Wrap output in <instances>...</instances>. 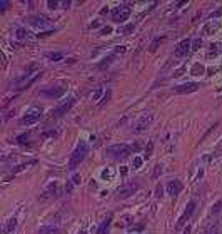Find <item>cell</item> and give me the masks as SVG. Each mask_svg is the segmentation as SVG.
Listing matches in <instances>:
<instances>
[{"label":"cell","mask_w":222,"mask_h":234,"mask_svg":"<svg viewBox=\"0 0 222 234\" xmlns=\"http://www.w3.org/2000/svg\"><path fill=\"white\" fill-rule=\"evenodd\" d=\"M112 32V27H105V29H102V34H110Z\"/></svg>","instance_id":"40"},{"label":"cell","mask_w":222,"mask_h":234,"mask_svg":"<svg viewBox=\"0 0 222 234\" xmlns=\"http://www.w3.org/2000/svg\"><path fill=\"white\" fill-rule=\"evenodd\" d=\"M25 37H27V30H25V29H17V39L24 40Z\"/></svg>","instance_id":"24"},{"label":"cell","mask_w":222,"mask_h":234,"mask_svg":"<svg viewBox=\"0 0 222 234\" xmlns=\"http://www.w3.org/2000/svg\"><path fill=\"white\" fill-rule=\"evenodd\" d=\"M90 27H92V29H97V27H99V22H94V24H92Z\"/></svg>","instance_id":"43"},{"label":"cell","mask_w":222,"mask_h":234,"mask_svg":"<svg viewBox=\"0 0 222 234\" xmlns=\"http://www.w3.org/2000/svg\"><path fill=\"white\" fill-rule=\"evenodd\" d=\"M165 191H167L169 196H177L182 191V182L177 181V179H174V181H169L167 186H165Z\"/></svg>","instance_id":"10"},{"label":"cell","mask_w":222,"mask_h":234,"mask_svg":"<svg viewBox=\"0 0 222 234\" xmlns=\"http://www.w3.org/2000/svg\"><path fill=\"white\" fill-rule=\"evenodd\" d=\"M39 234H59V227H55V226H43L40 231H39Z\"/></svg>","instance_id":"18"},{"label":"cell","mask_w":222,"mask_h":234,"mask_svg":"<svg viewBox=\"0 0 222 234\" xmlns=\"http://www.w3.org/2000/svg\"><path fill=\"white\" fill-rule=\"evenodd\" d=\"M65 92V89L64 87H59V89H52V87H47V89H43V91H40V94H42V96H45V97H60L62 96V94H64Z\"/></svg>","instance_id":"12"},{"label":"cell","mask_w":222,"mask_h":234,"mask_svg":"<svg viewBox=\"0 0 222 234\" xmlns=\"http://www.w3.org/2000/svg\"><path fill=\"white\" fill-rule=\"evenodd\" d=\"M130 30H134V24H130V25L124 27V29H122V34H127V32H130Z\"/></svg>","instance_id":"34"},{"label":"cell","mask_w":222,"mask_h":234,"mask_svg":"<svg viewBox=\"0 0 222 234\" xmlns=\"http://www.w3.org/2000/svg\"><path fill=\"white\" fill-rule=\"evenodd\" d=\"M137 189H139V184L137 182H129V184H125V186H122L120 189H119V192H117V197L119 199H129L132 194H135L137 192Z\"/></svg>","instance_id":"5"},{"label":"cell","mask_w":222,"mask_h":234,"mask_svg":"<svg viewBox=\"0 0 222 234\" xmlns=\"http://www.w3.org/2000/svg\"><path fill=\"white\" fill-rule=\"evenodd\" d=\"M197 87H199V84H195V82L182 84V85L175 87V92H194V91H197Z\"/></svg>","instance_id":"13"},{"label":"cell","mask_w":222,"mask_h":234,"mask_svg":"<svg viewBox=\"0 0 222 234\" xmlns=\"http://www.w3.org/2000/svg\"><path fill=\"white\" fill-rule=\"evenodd\" d=\"M199 70L202 72V70H204V67H202L201 64H195V65L192 67V74H194V75H197V74H195V72H199Z\"/></svg>","instance_id":"32"},{"label":"cell","mask_w":222,"mask_h":234,"mask_svg":"<svg viewBox=\"0 0 222 234\" xmlns=\"http://www.w3.org/2000/svg\"><path fill=\"white\" fill-rule=\"evenodd\" d=\"M105 154H107V157H110V159H125V157H129V154H130V147L127 146V144H114V146H109L107 149H105Z\"/></svg>","instance_id":"2"},{"label":"cell","mask_w":222,"mask_h":234,"mask_svg":"<svg viewBox=\"0 0 222 234\" xmlns=\"http://www.w3.org/2000/svg\"><path fill=\"white\" fill-rule=\"evenodd\" d=\"M190 45H192V42H190L189 39H184V40H182V42L179 44V45L175 47L174 55H175V57H184V55H187V52L190 50V49H192Z\"/></svg>","instance_id":"8"},{"label":"cell","mask_w":222,"mask_h":234,"mask_svg":"<svg viewBox=\"0 0 222 234\" xmlns=\"http://www.w3.org/2000/svg\"><path fill=\"white\" fill-rule=\"evenodd\" d=\"M142 162H144V159H142L140 156H135V157H134V167H135V169H139L140 166H142Z\"/></svg>","instance_id":"25"},{"label":"cell","mask_w":222,"mask_h":234,"mask_svg":"<svg viewBox=\"0 0 222 234\" xmlns=\"http://www.w3.org/2000/svg\"><path fill=\"white\" fill-rule=\"evenodd\" d=\"M150 151H152V144H149V149L145 151V159H149V156H150Z\"/></svg>","instance_id":"39"},{"label":"cell","mask_w":222,"mask_h":234,"mask_svg":"<svg viewBox=\"0 0 222 234\" xmlns=\"http://www.w3.org/2000/svg\"><path fill=\"white\" fill-rule=\"evenodd\" d=\"M29 24L32 25V27H35V29H45V27H48L50 25V22H48V19L47 17H42V15H39V17H30L29 19Z\"/></svg>","instance_id":"9"},{"label":"cell","mask_w":222,"mask_h":234,"mask_svg":"<svg viewBox=\"0 0 222 234\" xmlns=\"http://www.w3.org/2000/svg\"><path fill=\"white\" fill-rule=\"evenodd\" d=\"M72 181H74V184H79V182H80V176H79V174H75Z\"/></svg>","instance_id":"38"},{"label":"cell","mask_w":222,"mask_h":234,"mask_svg":"<svg viewBox=\"0 0 222 234\" xmlns=\"http://www.w3.org/2000/svg\"><path fill=\"white\" fill-rule=\"evenodd\" d=\"M79 234H85V232H84V231H80V232H79Z\"/></svg>","instance_id":"44"},{"label":"cell","mask_w":222,"mask_h":234,"mask_svg":"<svg viewBox=\"0 0 222 234\" xmlns=\"http://www.w3.org/2000/svg\"><path fill=\"white\" fill-rule=\"evenodd\" d=\"M15 226H17V219L15 218H12V219H8L7 221V224L3 226V232L5 234H8V232H12L15 229Z\"/></svg>","instance_id":"17"},{"label":"cell","mask_w":222,"mask_h":234,"mask_svg":"<svg viewBox=\"0 0 222 234\" xmlns=\"http://www.w3.org/2000/svg\"><path fill=\"white\" fill-rule=\"evenodd\" d=\"M55 189H57V182H50V186L47 187V191L43 192V196H42V197H50V196H52V192H55Z\"/></svg>","instance_id":"21"},{"label":"cell","mask_w":222,"mask_h":234,"mask_svg":"<svg viewBox=\"0 0 222 234\" xmlns=\"http://www.w3.org/2000/svg\"><path fill=\"white\" fill-rule=\"evenodd\" d=\"M7 5H8V2H7V0H2V2H0V10H5V8H7Z\"/></svg>","instance_id":"37"},{"label":"cell","mask_w":222,"mask_h":234,"mask_svg":"<svg viewBox=\"0 0 222 234\" xmlns=\"http://www.w3.org/2000/svg\"><path fill=\"white\" fill-rule=\"evenodd\" d=\"M87 151H88V146H87L85 141H80L77 144V147H75V151L72 152L70 161H69V169L70 171H75L79 166H80V162L85 159V156H87Z\"/></svg>","instance_id":"1"},{"label":"cell","mask_w":222,"mask_h":234,"mask_svg":"<svg viewBox=\"0 0 222 234\" xmlns=\"http://www.w3.org/2000/svg\"><path fill=\"white\" fill-rule=\"evenodd\" d=\"M47 5L50 7V8H67L70 5V2H69V0H62V2H57V0H48Z\"/></svg>","instance_id":"14"},{"label":"cell","mask_w":222,"mask_h":234,"mask_svg":"<svg viewBox=\"0 0 222 234\" xmlns=\"http://www.w3.org/2000/svg\"><path fill=\"white\" fill-rule=\"evenodd\" d=\"M217 27H219V24H217V22H215V24H207L206 27H204V34H206V35L212 34V32L217 29Z\"/></svg>","instance_id":"22"},{"label":"cell","mask_w":222,"mask_h":234,"mask_svg":"<svg viewBox=\"0 0 222 234\" xmlns=\"http://www.w3.org/2000/svg\"><path fill=\"white\" fill-rule=\"evenodd\" d=\"M202 234H219V229H217V224L215 222H212V224H209V226L202 231Z\"/></svg>","instance_id":"19"},{"label":"cell","mask_w":222,"mask_h":234,"mask_svg":"<svg viewBox=\"0 0 222 234\" xmlns=\"http://www.w3.org/2000/svg\"><path fill=\"white\" fill-rule=\"evenodd\" d=\"M220 209H222V201H217L215 202V206H212V214H219L220 213Z\"/></svg>","instance_id":"23"},{"label":"cell","mask_w":222,"mask_h":234,"mask_svg":"<svg viewBox=\"0 0 222 234\" xmlns=\"http://www.w3.org/2000/svg\"><path fill=\"white\" fill-rule=\"evenodd\" d=\"M129 17H130V7L125 5V3L115 7L112 10V20L115 22V24H124Z\"/></svg>","instance_id":"3"},{"label":"cell","mask_w":222,"mask_h":234,"mask_svg":"<svg viewBox=\"0 0 222 234\" xmlns=\"http://www.w3.org/2000/svg\"><path fill=\"white\" fill-rule=\"evenodd\" d=\"M120 174L125 176V174H127V167H122V169H120Z\"/></svg>","instance_id":"42"},{"label":"cell","mask_w":222,"mask_h":234,"mask_svg":"<svg viewBox=\"0 0 222 234\" xmlns=\"http://www.w3.org/2000/svg\"><path fill=\"white\" fill-rule=\"evenodd\" d=\"M142 229H144V227H142V226H135V227H132L130 231H142Z\"/></svg>","instance_id":"41"},{"label":"cell","mask_w":222,"mask_h":234,"mask_svg":"<svg viewBox=\"0 0 222 234\" xmlns=\"http://www.w3.org/2000/svg\"><path fill=\"white\" fill-rule=\"evenodd\" d=\"M152 120H154V115L150 114V112H147V114H144V115H140L139 119H137V122L134 124V132H135V134L144 132V130L147 129L150 124H152Z\"/></svg>","instance_id":"4"},{"label":"cell","mask_w":222,"mask_h":234,"mask_svg":"<svg viewBox=\"0 0 222 234\" xmlns=\"http://www.w3.org/2000/svg\"><path fill=\"white\" fill-rule=\"evenodd\" d=\"M102 94H104V89H102V87H99V89H97V91L94 92V96H92V99H94V101H99Z\"/></svg>","instance_id":"27"},{"label":"cell","mask_w":222,"mask_h":234,"mask_svg":"<svg viewBox=\"0 0 222 234\" xmlns=\"http://www.w3.org/2000/svg\"><path fill=\"white\" fill-rule=\"evenodd\" d=\"M217 47H219L217 44H212V45H211V50H209V57L217 55V52H219V49H217Z\"/></svg>","instance_id":"26"},{"label":"cell","mask_w":222,"mask_h":234,"mask_svg":"<svg viewBox=\"0 0 222 234\" xmlns=\"http://www.w3.org/2000/svg\"><path fill=\"white\" fill-rule=\"evenodd\" d=\"M159 42H161V39H155V40H154V42H152V45H150V52H155V50H157Z\"/></svg>","instance_id":"31"},{"label":"cell","mask_w":222,"mask_h":234,"mask_svg":"<svg viewBox=\"0 0 222 234\" xmlns=\"http://www.w3.org/2000/svg\"><path fill=\"white\" fill-rule=\"evenodd\" d=\"M162 174V166L161 164H157V166H155V169H154V177H159V176H161Z\"/></svg>","instance_id":"29"},{"label":"cell","mask_w":222,"mask_h":234,"mask_svg":"<svg viewBox=\"0 0 222 234\" xmlns=\"http://www.w3.org/2000/svg\"><path fill=\"white\" fill-rule=\"evenodd\" d=\"M201 45H202V40H201V39H195L194 42H192V50H197V49H201Z\"/></svg>","instance_id":"28"},{"label":"cell","mask_w":222,"mask_h":234,"mask_svg":"<svg viewBox=\"0 0 222 234\" xmlns=\"http://www.w3.org/2000/svg\"><path fill=\"white\" fill-rule=\"evenodd\" d=\"M112 60H114V55H109V57H105L104 60H102L100 64H99V69H100V70H104L105 67H109L110 64H112Z\"/></svg>","instance_id":"20"},{"label":"cell","mask_w":222,"mask_h":234,"mask_svg":"<svg viewBox=\"0 0 222 234\" xmlns=\"http://www.w3.org/2000/svg\"><path fill=\"white\" fill-rule=\"evenodd\" d=\"M162 192H164V187H162V186H157V187H155V197H162V196H164Z\"/></svg>","instance_id":"30"},{"label":"cell","mask_w":222,"mask_h":234,"mask_svg":"<svg viewBox=\"0 0 222 234\" xmlns=\"http://www.w3.org/2000/svg\"><path fill=\"white\" fill-rule=\"evenodd\" d=\"M109 96H110V94L107 92V94H104V97H102V101L99 102V105H104L105 104V102H107V99H109Z\"/></svg>","instance_id":"36"},{"label":"cell","mask_w":222,"mask_h":234,"mask_svg":"<svg viewBox=\"0 0 222 234\" xmlns=\"http://www.w3.org/2000/svg\"><path fill=\"white\" fill-rule=\"evenodd\" d=\"M194 211H195V201H189L187 202V206H185V211H184V214L179 218V221H177V229H180L182 226H184L185 222L190 219V216L194 214Z\"/></svg>","instance_id":"6"},{"label":"cell","mask_w":222,"mask_h":234,"mask_svg":"<svg viewBox=\"0 0 222 234\" xmlns=\"http://www.w3.org/2000/svg\"><path fill=\"white\" fill-rule=\"evenodd\" d=\"M74 104H75V99L72 97V99H69V101L65 102V104H62L60 107H57V109L52 110V115H54V117H60V115H64L65 112H69V110H70V107H72Z\"/></svg>","instance_id":"11"},{"label":"cell","mask_w":222,"mask_h":234,"mask_svg":"<svg viewBox=\"0 0 222 234\" xmlns=\"http://www.w3.org/2000/svg\"><path fill=\"white\" fill-rule=\"evenodd\" d=\"M45 58H48L52 62H60V60H64V52H47Z\"/></svg>","instance_id":"15"},{"label":"cell","mask_w":222,"mask_h":234,"mask_svg":"<svg viewBox=\"0 0 222 234\" xmlns=\"http://www.w3.org/2000/svg\"><path fill=\"white\" fill-rule=\"evenodd\" d=\"M110 221H112V214H109V218L105 219V221H104V222H102L100 226H99V229H97V234H105V232H107Z\"/></svg>","instance_id":"16"},{"label":"cell","mask_w":222,"mask_h":234,"mask_svg":"<svg viewBox=\"0 0 222 234\" xmlns=\"http://www.w3.org/2000/svg\"><path fill=\"white\" fill-rule=\"evenodd\" d=\"M27 137H29L27 134H22V136H19V139H17V141H19V144H25V142H27V141H25Z\"/></svg>","instance_id":"33"},{"label":"cell","mask_w":222,"mask_h":234,"mask_svg":"<svg viewBox=\"0 0 222 234\" xmlns=\"http://www.w3.org/2000/svg\"><path fill=\"white\" fill-rule=\"evenodd\" d=\"M127 49H125V45H119V47H115V54H122V52H125Z\"/></svg>","instance_id":"35"},{"label":"cell","mask_w":222,"mask_h":234,"mask_svg":"<svg viewBox=\"0 0 222 234\" xmlns=\"http://www.w3.org/2000/svg\"><path fill=\"white\" fill-rule=\"evenodd\" d=\"M40 115H42V109H39V107H32V109L24 115L22 122L27 124V125H32V124H35L39 119H40Z\"/></svg>","instance_id":"7"}]
</instances>
